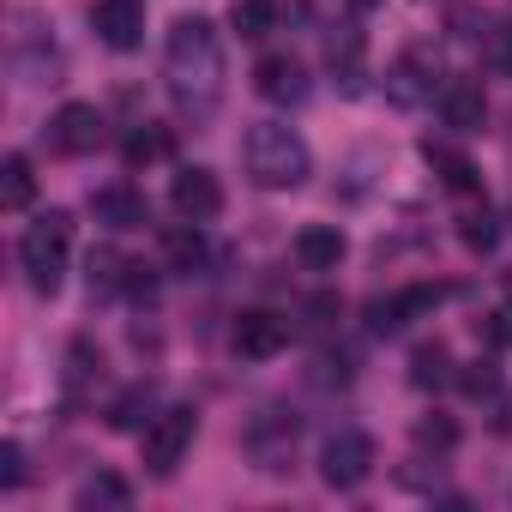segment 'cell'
I'll list each match as a JSON object with an SVG mask.
<instances>
[{
	"mask_svg": "<svg viewBox=\"0 0 512 512\" xmlns=\"http://www.w3.org/2000/svg\"><path fill=\"white\" fill-rule=\"evenodd\" d=\"M229 344H235V356H247V362H272V356L290 344V320L272 314V308H247V314L235 320Z\"/></svg>",
	"mask_w": 512,
	"mask_h": 512,
	"instance_id": "cell-6",
	"label": "cell"
},
{
	"mask_svg": "<svg viewBox=\"0 0 512 512\" xmlns=\"http://www.w3.org/2000/svg\"><path fill=\"white\" fill-rule=\"evenodd\" d=\"M121 157H127V169H145V163H163L169 157V133L163 127H139L127 145H121Z\"/></svg>",
	"mask_w": 512,
	"mask_h": 512,
	"instance_id": "cell-19",
	"label": "cell"
},
{
	"mask_svg": "<svg viewBox=\"0 0 512 512\" xmlns=\"http://www.w3.org/2000/svg\"><path fill=\"white\" fill-rule=\"evenodd\" d=\"M410 380L428 392V386H446L452 380V356H446V344H422L416 356H410Z\"/></svg>",
	"mask_w": 512,
	"mask_h": 512,
	"instance_id": "cell-18",
	"label": "cell"
},
{
	"mask_svg": "<svg viewBox=\"0 0 512 512\" xmlns=\"http://www.w3.org/2000/svg\"><path fill=\"white\" fill-rule=\"evenodd\" d=\"M494 338H500V344H512V302H506V308H494Z\"/></svg>",
	"mask_w": 512,
	"mask_h": 512,
	"instance_id": "cell-29",
	"label": "cell"
},
{
	"mask_svg": "<svg viewBox=\"0 0 512 512\" xmlns=\"http://www.w3.org/2000/svg\"><path fill=\"white\" fill-rule=\"evenodd\" d=\"M356 7H368V0H356Z\"/></svg>",
	"mask_w": 512,
	"mask_h": 512,
	"instance_id": "cell-30",
	"label": "cell"
},
{
	"mask_svg": "<svg viewBox=\"0 0 512 512\" xmlns=\"http://www.w3.org/2000/svg\"><path fill=\"white\" fill-rule=\"evenodd\" d=\"M193 434H199V416H193L187 404H169V410H157V416L145 422V440H139V458H145V470H151V476H169V470L187 458Z\"/></svg>",
	"mask_w": 512,
	"mask_h": 512,
	"instance_id": "cell-4",
	"label": "cell"
},
{
	"mask_svg": "<svg viewBox=\"0 0 512 512\" xmlns=\"http://www.w3.org/2000/svg\"><path fill=\"white\" fill-rule=\"evenodd\" d=\"M139 410H151V392H145V386H139V392H127V398L109 410V422H115V428H139V422H145Z\"/></svg>",
	"mask_w": 512,
	"mask_h": 512,
	"instance_id": "cell-24",
	"label": "cell"
},
{
	"mask_svg": "<svg viewBox=\"0 0 512 512\" xmlns=\"http://www.w3.org/2000/svg\"><path fill=\"white\" fill-rule=\"evenodd\" d=\"M229 25L241 37H272L278 31V0H229Z\"/></svg>",
	"mask_w": 512,
	"mask_h": 512,
	"instance_id": "cell-15",
	"label": "cell"
},
{
	"mask_svg": "<svg viewBox=\"0 0 512 512\" xmlns=\"http://www.w3.org/2000/svg\"><path fill=\"white\" fill-rule=\"evenodd\" d=\"M91 211H97V223H109V229H145V223H151V205H145L139 187H103V193L91 199Z\"/></svg>",
	"mask_w": 512,
	"mask_h": 512,
	"instance_id": "cell-12",
	"label": "cell"
},
{
	"mask_svg": "<svg viewBox=\"0 0 512 512\" xmlns=\"http://www.w3.org/2000/svg\"><path fill=\"white\" fill-rule=\"evenodd\" d=\"M482 55H488V67H494V73H512V25H494Z\"/></svg>",
	"mask_w": 512,
	"mask_h": 512,
	"instance_id": "cell-25",
	"label": "cell"
},
{
	"mask_svg": "<svg viewBox=\"0 0 512 512\" xmlns=\"http://www.w3.org/2000/svg\"><path fill=\"white\" fill-rule=\"evenodd\" d=\"M368 470H374V440H368L362 428L326 434V446H320V476H326V488H356Z\"/></svg>",
	"mask_w": 512,
	"mask_h": 512,
	"instance_id": "cell-5",
	"label": "cell"
},
{
	"mask_svg": "<svg viewBox=\"0 0 512 512\" xmlns=\"http://www.w3.org/2000/svg\"><path fill=\"white\" fill-rule=\"evenodd\" d=\"M67 247H73V217H67V211H49V217H37V223L25 229V241H19V266H25V278H31L37 296H55V290H61Z\"/></svg>",
	"mask_w": 512,
	"mask_h": 512,
	"instance_id": "cell-3",
	"label": "cell"
},
{
	"mask_svg": "<svg viewBox=\"0 0 512 512\" xmlns=\"http://www.w3.org/2000/svg\"><path fill=\"white\" fill-rule=\"evenodd\" d=\"M416 440H422V446H452V440H458V428H452L446 416H428V422L416 428Z\"/></svg>",
	"mask_w": 512,
	"mask_h": 512,
	"instance_id": "cell-27",
	"label": "cell"
},
{
	"mask_svg": "<svg viewBox=\"0 0 512 512\" xmlns=\"http://www.w3.org/2000/svg\"><path fill=\"white\" fill-rule=\"evenodd\" d=\"M440 115H446L452 133H482V121H488L482 85H476V79H452V85L440 91Z\"/></svg>",
	"mask_w": 512,
	"mask_h": 512,
	"instance_id": "cell-10",
	"label": "cell"
},
{
	"mask_svg": "<svg viewBox=\"0 0 512 512\" xmlns=\"http://www.w3.org/2000/svg\"><path fill=\"white\" fill-rule=\"evenodd\" d=\"M25 482V452L7 440V446H0V488H19Z\"/></svg>",
	"mask_w": 512,
	"mask_h": 512,
	"instance_id": "cell-26",
	"label": "cell"
},
{
	"mask_svg": "<svg viewBox=\"0 0 512 512\" xmlns=\"http://www.w3.org/2000/svg\"><path fill=\"white\" fill-rule=\"evenodd\" d=\"M169 205H175V217L211 223V217L223 211V187H217V175H211V169H181V175H175V187H169Z\"/></svg>",
	"mask_w": 512,
	"mask_h": 512,
	"instance_id": "cell-9",
	"label": "cell"
},
{
	"mask_svg": "<svg viewBox=\"0 0 512 512\" xmlns=\"http://www.w3.org/2000/svg\"><path fill=\"white\" fill-rule=\"evenodd\" d=\"M422 151H428V163L440 169V181H446L452 193H470V187H476V169H470V157H458V151H446V145H434V139H428Z\"/></svg>",
	"mask_w": 512,
	"mask_h": 512,
	"instance_id": "cell-17",
	"label": "cell"
},
{
	"mask_svg": "<svg viewBox=\"0 0 512 512\" xmlns=\"http://www.w3.org/2000/svg\"><path fill=\"white\" fill-rule=\"evenodd\" d=\"M91 25H97V37L109 43V49H139L145 43V0H97L91 7Z\"/></svg>",
	"mask_w": 512,
	"mask_h": 512,
	"instance_id": "cell-7",
	"label": "cell"
},
{
	"mask_svg": "<svg viewBox=\"0 0 512 512\" xmlns=\"http://www.w3.org/2000/svg\"><path fill=\"white\" fill-rule=\"evenodd\" d=\"M49 139H55V151H67V157H91V151L103 145V115H97L91 103H67V109L49 121Z\"/></svg>",
	"mask_w": 512,
	"mask_h": 512,
	"instance_id": "cell-8",
	"label": "cell"
},
{
	"mask_svg": "<svg viewBox=\"0 0 512 512\" xmlns=\"http://www.w3.org/2000/svg\"><path fill=\"white\" fill-rule=\"evenodd\" d=\"M253 85H260L266 103H302V97H308V79H302V67H296L290 55L260 61V67H253Z\"/></svg>",
	"mask_w": 512,
	"mask_h": 512,
	"instance_id": "cell-13",
	"label": "cell"
},
{
	"mask_svg": "<svg viewBox=\"0 0 512 512\" xmlns=\"http://www.w3.org/2000/svg\"><path fill=\"white\" fill-rule=\"evenodd\" d=\"M163 260H169V272H199L205 266V235H199L193 217H181V223L163 229Z\"/></svg>",
	"mask_w": 512,
	"mask_h": 512,
	"instance_id": "cell-14",
	"label": "cell"
},
{
	"mask_svg": "<svg viewBox=\"0 0 512 512\" xmlns=\"http://www.w3.org/2000/svg\"><path fill=\"white\" fill-rule=\"evenodd\" d=\"M241 163H247V175L260 181L266 193L302 187V181L314 175L308 139H302L290 121H253V127H247V139H241Z\"/></svg>",
	"mask_w": 512,
	"mask_h": 512,
	"instance_id": "cell-2",
	"label": "cell"
},
{
	"mask_svg": "<svg viewBox=\"0 0 512 512\" xmlns=\"http://www.w3.org/2000/svg\"><path fill=\"white\" fill-rule=\"evenodd\" d=\"M458 386H464V398H494V392H500V368H494L488 356H476V362H464Z\"/></svg>",
	"mask_w": 512,
	"mask_h": 512,
	"instance_id": "cell-22",
	"label": "cell"
},
{
	"mask_svg": "<svg viewBox=\"0 0 512 512\" xmlns=\"http://www.w3.org/2000/svg\"><path fill=\"white\" fill-rule=\"evenodd\" d=\"M326 61H332V73H338L344 85H356V79H362V37H356V31H344V37H332V49H326Z\"/></svg>",
	"mask_w": 512,
	"mask_h": 512,
	"instance_id": "cell-20",
	"label": "cell"
},
{
	"mask_svg": "<svg viewBox=\"0 0 512 512\" xmlns=\"http://www.w3.org/2000/svg\"><path fill=\"white\" fill-rule=\"evenodd\" d=\"M416 73H422L416 61H398V67H392V79H386V91H392V103H416V97L428 91V85H422Z\"/></svg>",
	"mask_w": 512,
	"mask_h": 512,
	"instance_id": "cell-23",
	"label": "cell"
},
{
	"mask_svg": "<svg viewBox=\"0 0 512 512\" xmlns=\"http://www.w3.org/2000/svg\"><path fill=\"white\" fill-rule=\"evenodd\" d=\"M163 73H169V97H175L181 115H193V121L217 115V97H223V43H217L211 19H199V13L175 19L169 49H163Z\"/></svg>",
	"mask_w": 512,
	"mask_h": 512,
	"instance_id": "cell-1",
	"label": "cell"
},
{
	"mask_svg": "<svg viewBox=\"0 0 512 512\" xmlns=\"http://www.w3.org/2000/svg\"><path fill=\"white\" fill-rule=\"evenodd\" d=\"M464 241H470V247H488V241H494V223H488V211H482V217H464Z\"/></svg>",
	"mask_w": 512,
	"mask_h": 512,
	"instance_id": "cell-28",
	"label": "cell"
},
{
	"mask_svg": "<svg viewBox=\"0 0 512 512\" xmlns=\"http://www.w3.org/2000/svg\"><path fill=\"white\" fill-rule=\"evenodd\" d=\"M296 260H302V272H338V260H344V229L338 223H308L296 235Z\"/></svg>",
	"mask_w": 512,
	"mask_h": 512,
	"instance_id": "cell-11",
	"label": "cell"
},
{
	"mask_svg": "<svg viewBox=\"0 0 512 512\" xmlns=\"http://www.w3.org/2000/svg\"><path fill=\"white\" fill-rule=\"evenodd\" d=\"M31 193H37L31 163H25V157H7V163H0V205H7V211H25Z\"/></svg>",
	"mask_w": 512,
	"mask_h": 512,
	"instance_id": "cell-16",
	"label": "cell"
},
{
	"mask_svg": "<svg viewBox=\"0 0 512 512\" xmlns=\"http://www.w3.org/2000/svg\"><path fill=\"white\" fill-rule=\"evenodd\" d=\"M73 500L79 506H127V482L121 476H85Z\"/></svg>",
	"mask_w": 512,
	"mask_h": 512,
	"instance_id": "cell-21",
	"label": "cell"
}]
</instances>
